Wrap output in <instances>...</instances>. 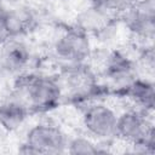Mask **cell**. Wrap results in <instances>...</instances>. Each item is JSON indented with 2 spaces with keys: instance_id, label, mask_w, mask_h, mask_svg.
<instances>
[{
  "instance_id": "ba28073f",
  "label": "cell",
  "mask_w": 155,
  "mask_h": 155,
  "mask_svg": "<svg viewBox=\"0 0 155 155\" xmlns=\"http://www.w3.org/2000/svg\"><path fill=\"white\" fill-rule=\"evenodd\" d=\"M29 62V47L19 39L11 38L0 46V74L19 75Z\"/></svg>"
},
{
  "instance_id": "6da1fadb",
  "label": "cell",
  "mask_w": 155,
  "mask_h": 155,
  "mask_svg": "<svg viewBox=\"0 0 155 155\" xmlns=\"http://www.w3.org/2000/svg\"><path fill=\"white\" fill-rule=\"evenodd\" d=\"M15 90L17 98L30 111H48L56 108L63 97L58 79L41 74H19Z\"/></svg>"
},
{
  "instance_id": "7a4b0ae2",
  "label": "cell",
  "mask_w": 155,
  "mask_h": 155,
  "mask_svg": "<svg viewBox=\"0 0 155 155\" xmlns=\"http://www.w3.org/2000/svg\"><path fill=\"white\" fill-rule=\"evenodd\" d=\"M154 126L144 110H128L117 116L116 137L139 148V151H154Z\"/></svg>"
},
{
  "instance_id": "3957f363",
  "label": "cell",
  "mask_w": 155,
  "mask_h": 155,
  "mask_svg": "<svg viewBox=\"0 0 155 155\" xmlns=\"http://www.w3.org/2000/svg\"><path fill=\"white\" fill-rule=\"evenodd\" d=\"M68 137L57 126L38 124L33 126L19 149L24 154H62L67 151Z\"/></svg>"
},
{
  "instance_id": "9c48e42d",
  "label": "cell",
  "mask_w": 155,
  "mask_h": 155,
  "mask_svg": "<svg viewBox=\"0 0 155 155\" xmlns=\"http://www.w3.org/2000/svg\"><path fill=\"white\" fill-rule=\"evenodd\" d=\"M105 75L125 87L136 79V68L126 56L120 52H113L105 63Z\"/></svg>"
},
{
  "instance_id": "5bb4252c",
  "label": "cell",
  "mask_w": 155,
  "mask_h": 155,
  "mask_svg": "<svg viewBox=\"0 0 155 155\" xmlns=\"http://www.w3.org/2000/svg\"><path fill=\"white\" fill-rule=\"evenodd\" d=\"M11 38L13 36L10 23V10L0 5V46Z\"/></svg>"
},
{
  "instance_id": "5b68a950",
  "label": "cell",
  "mask_w": 155,
  "mask_h": 155,
  "mask_svg": "<svg viewBox=\"0 0 155 155\" xmlns=\"http://www.w3.org/2000/svg\"><path fill=\"white\" fill-rule=\"evenodd\" d=\"M58 81L63 94L69 93L73 98L87 97L98 87L96 76L86 63L67 64Z\"/></svg>"
},
{
  "instance_id": "7c38bea8",
  "label": "cell",
  "mask_w": 155,
  "mask_h": 155,
  "mask_svg": "<svg viewBox=\"0 0 155 155\" xmlns=\"http://www.w3.org/2000/svg\"><path fill=\"white\" fill-rule=\"evenodd\" d=\"M92 10L98 15H108L110 12H125L128 8L126 0H90Z\"/></svg>"
},
{
  "instance_id": "52a82bcc",
  "label": "cell",
  "mask_w": 155,
  "mask_h": 155,
  "mask_svg": "<svg viewBox=\"0 0 155 155\" xmlns=\"http://www.w3.org/2000/svg\"><path fill=\"white\" fill-rule=\"evenodd\" d=\"M126 27L134 35L142 39H151L155 29V5L154 0H142L130 5L125 11Z\"/></svg>"
},
{
  "instance_id": "8992f818",
  "label": "cell",
  "mask_w": 155,
  "mask_h": 155,
  "mask_svg": "<svg viewBox=\"0 0 155 155\" xmlns=\"http://www.w3.org/2000/svg\"><path fill=\"white\" fill-rule=\"evenodd\" d=\"M86 131L97 139H110L116 137L117 115L104 104L90 105L82 115Z\"/></svg>"
},
{
  "instance_id": "277c9868",
  "label": "cell",
  "mask_w": 155,
  "mask_h": 155,
  "mask_svg": "<svg viewBox=\"0 0 155 155\" xmlns=\"http://www.w3.org/2000/svg\"><path fill=\"white\" fill-rule=\"evenodd\" d=\"M53 50L65 65L85 63L91 54V42L87 31L80 27L65 29L54 41Z\"/></svg>"
},
{
  "instance_id": "4fadbf2b",
  "label": "cell",
  "mask_w": 155,
  "mask_h": 155,
  "mask_svg": "<svg viewBox=\"0 0 155 155\" xmlns=\"http://www.w3.org/2000/svg\"><path fill=\"white\" fill-rule=\"evenodd\" d=\"M67 151L70 154H97L102 153L99 147L91 139L85 137H76L68 142Z\"/></svg>"
},
{
  "instance_id": "9a60e30c",
  "label": "cell",
  "mask_w": 155,
  "mask_h": 155,
  "mask_svg": "<svg viewBox=\"0 0 155 155\" xmlns=\"http://www.w3.org/2000/svg\"><path fill=\"white\" fill-rule=\"evenodd\" d=\"M126 1H127L128 5H133V4H137V2H139L142 0H126Z\"/></svg>"
},
{
  "instance_id": "8fae6325",
  "label": "cell",
  "mask_w": 155,
  "mask_h": 155,
  "mask_svg": "<svg viewBox=\"0 0 155 155\" xmlns=\"http://www.w3.org/2000/svg\"><path fill=\"white\" fill-rule=\"evenodd\" d=\"M29 108L17 97L0 104V126L6 131H15L28 117Z\"/></svg>"
},
{
  "instance_id": "30bf717a",
  "label": "cell",
  "mask_w": 155,
  "mask_h": 155,
  "mask_svg": "<svg viewBox=\"0 0 155 155\" xmlns=\"http://www.w3.org/2000/svg\"><path fill=\"white\" fill-rule=\"evenodd\" d=\"M124 93L127 98H130L140 110L147 113L153 111L154 109V85L153 82L136 78L128 85L122 87Z\"/></svg>"
}]
</instances>
